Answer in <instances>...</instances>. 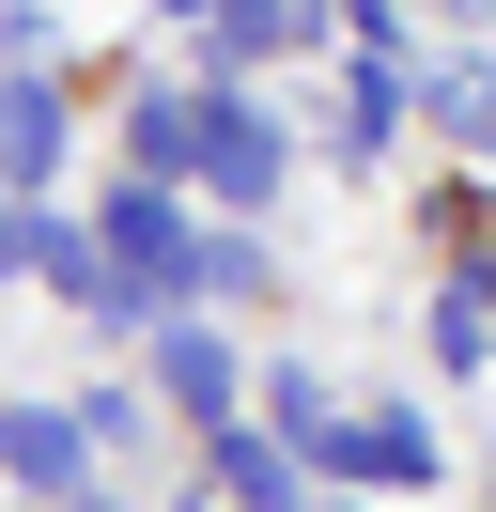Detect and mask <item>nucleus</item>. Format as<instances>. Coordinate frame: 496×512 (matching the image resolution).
Masks as SVG:
<instances>
[{
    "instance_id": "423d86ee",
    "label": "nucleus",
    "mask_w": 496,
    "mask_h": 512,
    "mask_svg": "<svg viewBox=\"0 0 496 512\" xmlns=\"http://www.w3.org/2000/svg\"><path fill=\"white\" fill-rule=\"evenodd\" d=\"M403 109H419V78H403L388 47H357V78H341V156H388Z\"/></svg>"
},
{
    "instance_id": "39448f33",
    "label": "nucleus",
    "mask_w": 496,
    "mask_h": 512,
    "mask_svg": "<svg viewBox=\"0 0 496 512\" xmlns=\"http://www.w3.org/2000/svg\"><path fill=\"white\" fill-rule=\"evenodd\" d=\"M217 497H233V512H310L295 435H248V419H217Z\"/></svg>"
},
{
    "instance_id": "2eb2a0df",
    "label": "nucleus",
    "mask_w": 496,
    "mask_h": 512,
    "mask_svg": "<svg viewBox=\"0 0 496 512\" xmlns=\"http://www.w3.org/2000/svg\"><path fill=\"white\" fill-rule=\"evenodd\" d=\"M465 16H481V0H465Z\"/></svg>"
},
{
    "instance_id": "ddd939ff",
    "label": "nucleus",
    "mask_w": 496,
    "mask_h": 512,
    "mask_svg": "<svg viewBox=\"0 0 496 512\" xmlns=\"http://www.w3.org/2000/svg\"><path fill=\"white\" fill-rule=\"evenodd\" d=\"M62 512H109V497H93V481H78V497H62Z\"/></svg>"
},
{
    "instance_id": "f8f14e48",
    "label": "nucleus",
    "mask_w": 496,
    "mask_h": 512,
    "mask_svg": "<svg viewBox=\"0 0 496 512\" xmlns=\"http://www.w3.org/2000/svg\"><path fill=\"white\" fill-rule=\"evenodd\" d=\"M248 280H264L248 233H202V249H186V311H217V295H248Z\"/></svg>"
},
{
    "instance_id": "20e7f679",
    "label": "nucleus",
    "mask_w": 496,
    "mask_h": 512,
    "mask_svg": "<svg viewBox=\"0 0 496 512\" xmlns=\"http://www.w3.org/2000/svg\"><path fill=\"white\" fill-rule=\"evenodd\" d=\"M0 466H16L31 497H78V481H93V435H78V404H0Z\"/></svg>"
},
{
    "instance_id": "9d476101",
    "label": "nucleus",
    "mask_w": 496,
    "mask_h": 512,
    "mask_svg": "<svg viewBox=\"0 0 496 512\" xmlns=\"http://www.w3.org/2000/svg\"><path fill=\"white\" fill-rule=\"evenodd\" d=\"M217 47L233 63H279V47H310V0H217Z\"/></svg>"
},
{
    "instance_id": "f03ea898",
    "label": "nucleus",
    "mask_w": 496,
    "mask_h": 512,
    "mask_svg": "<svg viewBox=\"0 0 496 512\" xmlns=\"http://www.w3.org/2000/svg\"><path fill=\"white\" fill-rule=\"evenodd\" d=\"M186 171H202V202L264 218V202H279V171H295V140H279L248 94H202V156H186Z\"/></svg>"
},
{
    "instance_id": "7ed1b4c3",
    "label": "nucleus",
    "mask_w": 496,
    "mask_h": 512,
    "mask_svg": "<svg viewBox=\"0 0 496 512\" xmlns=\"http://www.w3.org/2000/svg\"><path fill=\"white\" fill-rule=\"evenodd\" d=\"M155 388H171L186 419H233V404H248V357L217 342L202 311H171V326H155Z\"/></svg>"
},
{
    "instance_id": "6e6552de",
    "label": "nucleus",
    "mask_w": 496,
    "mask_h": 512,
    "mask_svg": "<svg viewBox=\"0 0 496 512\" xmlns=\"http://www.w3.org/2000/svg\"><path fill=\"white\" fill-rule=\"evenodd\" d=\"M341 481H434V435H419L403 404H372V419H357V450H341Z\"/></svg>"
},
{
    "instance_id": "f257e3e1",
    "label": "nucleus",
    "mask_w": 496,
    "mask_h": 512,
    "mask_svg": "<svg viewBox=\"0 0 496 512\" xmlns=\"http://www.w3.org/2000/svg\"><path fill=\"white\" fill-rule=\"evenodd\" d=\"M93 233H109V264H124V311H186V249H202V233H186V202L155 187V171H140Z\"/></svg>"
},
{
    "instance_id": "4468645a",
    "label": "nucleus",
    "mask_w": 496,
    "mask_h": 512,
    "mask_svg": "<svg viewBox=\"0 0 496 512\" xmlns=\"http://www.w3.org/2000/svg\"><path fill=\"white\" fill-rule=\"evenodd\" d=\"M171 16H217V0H171Z\"/></svg>"
},
{
    "instance_id": "9b49d317",
    "label": "nucleus",
    "mask_w": 496,
    "mask_h": 512,
    "mask_svg": "<svg viewBox=\"0 0 496 512\" xmlns=\"http://www.w3.org/2000/svg\"><path fill=\"white\" fill-rule=\"evenodd\" d=\"M186 156H202V94H140V171L171 187Z\"/></svg>"
},
{
    "instance_id": "1a4fd4ad",
    "label": "nucleus",
    "mask_w": 496,
    "mask_h": 512,
    "mask_svg": "<svg viewBox=\"0 0 496 512\" xmlns=\"http://www.w3.org/2000/svg\"><path fill=\"white\" fill-rule=\"evenodd\" d=\"M419 109L465 140V156H496V63H434V78H419Z\"/></svg>"
},
{
    "instance_id": "0eeeda50",
    "label": "nucleus",
    "mask_w": 496,
    "mask_h": 512,
    "mask_svg": "<svg viewBox=\"0 0 496 512\" xmlns=\"http://www.w3.org/2000/svg\"><path fill=\"white\" fill-rule=\"evenodd\" d=\"M47 171H62V94L0 78V187H47Z\"/></svg>"
}]
</instances>
